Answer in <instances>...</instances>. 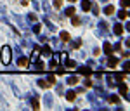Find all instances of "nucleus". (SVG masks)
<instances>
[{
  "mask_svg": "<svg viewBox=\"0 0 130 111\" xmlns=\"http://www.w3.org/2000/svg\"><path fill=\"white\" fill-rule=\"evenodd\" d=\"M0 61H2L3 64H9V63H10V49H9L7 45L0 49Z\"/></svg>",
  "mask_w": 130,
  "mask_h": 111,
  "instance_id": "1",
  "label": "nucleus"
},
{
  "mask_svg": "<svg viewBox=\"0 0 130 111\" xmlns=\"http://www.w3.org/2000/svg\"><path fill=\"white\" fill-rule=\"evenodd\" d=\"M108 64H109L111 68H115V66L118 64V59H116V57H113V56L109 54V59H108Z\"/></svg>",
  "mask_w": 130,
  "mask_h": 111,
  "instance_id": "2",
  "label": "nucleus"
},
{
  "mask_svg": "<svg viewBox=\"0 0 130 111\" xmlns=\"http://www.w3.org/2000/svg\"><path fill=\"white\" fill-rule=\"evenodd\" d=\"M90 7H92L90 0H83V2H82V9H83V10H90Z\"/></svg>",
  "mask_w": 130,
  "mask_h": 111,
  "instance_id": "3",
  "label": "nucleus"
},
{
  "mask_svg": "<svg viewBox=\"0 0 130 111\" xmlns=\"http://www.w3.org/2000/svg\"><path fill=\"white\" fill-rule=\"evenodd\" d=\"M78 73H82V75H85V76H89V75H92V70H90V68H80V70H78Z\"/></svg>",
  "mask_w": 130,
  "mask_h": 111,
  "instance_id": "4",
  "label": "nucleus"
},
{
  "mask_svg": "<svg viewBox=\"0 0 130 111\" xmlns=\"http://www.w3.org/2000/svg\"><path fill=\"white\" fill-rule=\"evenodd\" d=\"M104 52H106L108 56L113 52V47H111V43H109V42H106V43H104Z\"/></svg>",
  "mask_w": 130,
  "mask_h": 111,
  "instance_id": "5",
  "label": "nucleus"
},
{
  "mask_svg": "<svg viewBox=\"0 0 130 111\" xmlns=\"http://www.w3.org/2000/svg\"><path fill=\"white\" fill-rule=\"evenodd\" d=\"M123 33V26L122 24H115V35H122Z\"/></svg>",
  "mask_w": 130,
  "mask_h": 111,
  "instance_id": "6",
  "label": "nucleus"
},
{
  "mask_svg": "<svg viewBox=\"0 0 130 111\" xmlns=\"http://www.w3.org/2000/svg\"><path fill=\"white\" fill-rule=\"evenodd\" d=\"M127 90H129L127 85H125V83H120V94H122V96H127ZM127 97H129V96H127Z\"/></svg>",
  "mask_w": 130,
  "mask_h": 111,
  "instance_id": "7",
  "label": "nucleus"
},
{
  "mask_svg": "<svg viewBox=\"0 0 130 111\" xmlns=\"http://www.w3.org/2000/svg\"><path fill=\"white\" fill-rule=\"evenodd\" d=\"M59 37H61L63 42H69V33H68V31H61V35H59Z\"/></svg>",
  "mask_w": 130,
  "mask_h": 111,
  "instance_id": "8",
  "label": "nucleus"
},
{
  "mask_svg": "<svg viewBox=\"0 0 130 111\" xmlns=\"http://www.w3.org/2000/svg\"><path fill=\"white\" fill-rule=\"evenodd\" d=\"M17 64H19L21 68H24V66H28V59H26V57H21V59L17 61Z\"/></svg>",
  "mask_w": 130,
  "mask_h": 111,
  "instance_id": "9",
  "label": "nucleus"
},
{
  "mask_svg": "<svg viewBox=\"0 0 130 111\" xmlns=\"http://www.w3.org/2000/svg\"><path fill=\"white\" fill-rule=\"evenodd\" d=\"M75 97H76V94H75L73 90H69V92L66 94V99H68V101H75Z\"/></svg>",
  "mask_w": 130,
  "mask_h": 111,
  "instance_id": "10",
  "label": "nucleus"
},
{
  "mask_svg": "<svg viewBox=\"0 0 130 111\" xmlns=\"http://www.w3.org/2000/svg\"><path fill=\"white\" fill-rule=\"evenodd\" d=\"M42 54H43V56H50V47H49V45H43Z\"/></svg>",
  "mask_w": 130,
  "mask_h": 111,
  "instance_id": "11",
  "label": "nucleus"
},
{
  "mask_svg": "<svg viewBox=\"0 0 130 111\" xmlns=\"http://www.w3.org/2000/svg\"><path fill=\"white\" fill-rule=\"evenodd\" d=\"M68 83H69V85H76V83H78V78H76V76H69V78H68Z\"/></svg>",
  "mask_w": 130,
  "mask_h": 111,
  "instance_id": "12",
  "label": "nucleus"
},
{
  "mask_svg": "<svg viewBox=\"0 0 130 111\" xmlns=\"http://www.w3.org/2000/svg\"><path fill=\"white\" fill-rule=\"evenodd\" d=\"M104 12H106V14H115V7H113V5H108V7L104 9Z\"/></svg>",
  "mask_w": 130,
  "mask_h": 111,
  "instance_id": "13",
  "label": "nucleus"
},
{
  "mask_svg": "<svg viewBox=\"0 0 130 111\" xmlns=\"http://www.w3.org/2000/svg\"><path fill=\"white\" fill-rule=\"evenodd\" d=\"M66 66H68V68H75V66H76V63H75L73 59H66Z\"/></svg>",
  "mask_w": 130,
  "mask_h": 111,
  "instance_id": "14",
  "label": "nucleus"
},
{
  "mask_svg": "<svg viewBox=\"0 0 130 111\" xmlns=\"http://www.w3.org/2000/svg\"><path fill=\"white\" fill-rule=\"evenodd\" d=\"M127 16H129L127 10H120V12H118V17H120V19H127Z\"/></svg>",
  "mask_w": 130,
  "mask_h": 111,
  "instance_id": "15",
  "label": "nucleus"
},
{
  "mask_svg": "<svg viewBox=\"0 0 130 111\" xmlns=\"http://www.w3.org/2000/svg\"><path fill=\"white\" fill-rule=\"evenodd\" d=\"M66 14H68L69 17H71V16H75V9H73V7H69V9H66Z\"/></svg>",
  "mask_w": 130,
  "mask_h": 111,
  "instance_id": "16",
  "label": "nucleus"
},
{
  "mask_svg": "<svg viewBox=\"0 0 130 111\" xmlns=\"http://www.w3.org/2000/svg\"><path fill=\"white\" fill-rule=\"evenodd\" d=\"M47 82H49L50 85H54V83H56V78H54L52 75H49V78H47Z\"/></svg>",
  "mask_w": 130,
  "mask_h": 111,
  "instance_id": "17",
  "label": "nucleus"
},
{
  "mask_svg": "<svg viewBox=\"0 0 130 111\" xmlns=\"http://www.w3.org/2000/svg\"><path fill=\"white\" fill-rule=\"evenodd\" d=\"M40 87H50V83L49 82H45V80H40V83H38Z\"/></svg>",
  "mask_w": 130,
  "mask_h": 111,
  "instance_id": "18",
  "label": "nucleus"
},
{
  "mask_svg": "<svg viewBox=\"0 0 130 111\" xmlns=\"http://www.w3.org/2000/svg\"><path fill=\"white\" fill-rule=\"evenodd\" d=\"M71 17H73V24H75V26H76V24H80V19H78L76 16H71Z\"/></svg>",
  "mask_w": 130,
  "mask_h": 111,
  "instance_id": "19",
  "label": "nucleus"
},
{
  "mask_svg": "<svg viewBox=\"0 0 130 111\" xmlns=\"http://www.w3.org/2000/svg\"><path fill=\"white\" fill-rule=\"evenodd\" d=\"M118 101H120V99H118V97H116V96H113V97H109V103H115V104H116V103H118Z\"/></svg>",
  "mask_w": 130,
  "mask_h": 111,
  "instance_id": "20",
  "label": "nucleus"
},
{
  "mask_svg": "<svg viewBox=\"0 0 130 111\" xmlns=\"http://www.w3.org/2000/svg\"><path fill=\"white\" fill-rule=\"evenodd\" d=\"M63 5V0H54V7H61Z\"/></svg>",
  "mask_w": 130,
  "mask_h": 111,
  "instance_id": "21",
  "label": "nucleus"
},
{
  "mask_svg": "<svg viewBox=\"0 0 130 111\" xmlns=\"http://www.w3.org/2000/svg\"><path fill=\"white\" fill-rule=\"evenodd\" d=\"M115 76H116V80H120V82H122V80H123V76H125V75H123V73H116V75H115Z\"/></svg>",
  "mask_w": 130,
  "mask_h": 111,
  "instance_id": "22",
  "label": "nucleus"
},
{
  "mask_svg": "<svg viewBox=\"0 0 130 111\" xmlns=\"http://www.w3.org/2000/svg\"><path fill=\"white\" fill-rule=\"evenodd\" d=\"M122 5L123 7H130V0H122Z\"/></svg>",
  "mask_w": 130,
  "mask_h": 111,
  "instance_id": "23",
  "label": "nucleus"
},
{
  "mask_svg": "<svg viewBox=\"0 0 130 111\" xmlns=\"http://www.w3.org/2000/svg\"><path fill=\"white\" fill-rule=\"evenodd\" d=\"M31 104H33V108H35V110H38V101H36V99H33Z\"/></svg>",
  "mask_w": 130,
  "mask_h": 111,
  "instance_id": "24",
  "label": "nucleus"
},
{
  "mask_svg": "<svg viewBox=\"0 0 130 111\" xmlns=\"http://www.w3.org/2000/svg\"><path fill=\"white\" fill-rule=\"evenodd\" d=\"M83 83H85V87H92V82H90V80H85Z\"/></svg>",
  "mask_w": 130,
  "mask_h": 111,
  "instance_id": "25",
  "label": "nucleus"
},
{
  "mask_svg": "<svg viewBox=\"0 0 130 111\" xmlns=\"http://www.w3.org/2000/svg\"><path fill=\"white\" fill-rule=\"evenodd\" d=\"M123 68H125V71H130V63H125V66H123Z\"/></svg>",
  "mask_w": 130,
  "mask_h": 111,
  "instance_id": "26",
  "label": "nucleus"
},
{
  "mask_svg": "<svg viewBox=\"0 0 130 111\" xmlns=\"http://www.w3.org/2000/svg\"><path fill=\"white\" fill-rule=\"evenodd\" d=\"M125 45H127V47H130V38H129V40H125Z\"/></svg>",
  "mask_w": 130,
  "mask_h": 111,
  "instance_id": "27",
  "label": "nucleus"
},
{
  "mask_svg": "<svg viewBox=\"0 0 130 111\" xmlns=\"http://www.w3.org/2000/svg\"><path fill=\"white\" fill-rule=\"evenodd\" d=\"M69 2H75V0H69Z\"/></svg>",
  "mask_w": 130,
  "mask_h": 111,
  "instance_id": "28",
  "label": "nucleus"
}]
</instances>
